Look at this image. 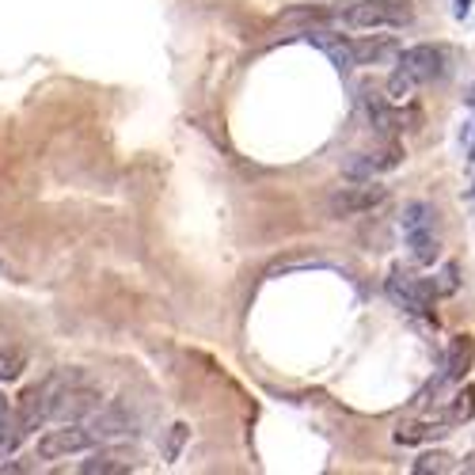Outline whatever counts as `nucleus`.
I'll use <instances>...</instances> for the list:
<instances>
[{
    "label": "nucleus",
    "instance_id": "6",
    "mask_svg": "<svg viewBox=\"0 0 475 475\" xmlns=\"http://www.w3.org/2000/svg\"><path fill=\"white\" fill-rule=\"evenodd\" d=\"M434 285L430 282H422V278H411V274H403V270H392L388 274V297H392L403 312H411V316H430L434 309Z\"/></svg>",
    "mask_w": 475,
    "mask_h": 475
},
{
    "label": "nucleus",
    "instance_id": "4",
    "mask_svg": "<svg viewBox=\"0 0 475 475\" xmlns=\"http://www.w3.org/2000/svg\"><path fill=\"white\" fill-rule=\"evenodd\" d=\"M388 202V186L372 183V179H358L350 186H338L331 194V217H362L369 210H377Z\"/></svg>",
    "mask_w": 475,
    "mask_h": 475
},
{
    "label": "nucleus",
    "instance_id": "8",
    "mask_svg": "<svg viewBox=\"0 0 475 475\" xmlns=\"http://www.w3.org/2000/svg\"><path fill=\"white\" fill-rule=\"evenodd\" d=\"M399 164H403V148L384 145V148H372V152H354L346 160V175L350 179H377L384 172H396Z\"/></svg>",
    "mask_w": 475,
    "mask_h": 475
},
{
    "label": "nucleus",
    "instance_id": "13",
    "mask_svg": "<svg viewBox=\"0 0 475 475\" xmlns=\"http://www.w3.org/2000/svg\"><path fill=\"white\" fill-rule=\"evenodd\" d=\"M309 42H316L324 54L338 65V69H354V54H350V39L331 35V31H309Z\"/></svg>",
    "mask_w": 475,
    "mask_h": 475
},
{
    "label": "nucleus",
    "instance_id": "11",
    "mask_svg": "<svg viewBox=\"0 0 475 475\" xmlns=\"http://www.w3.org/2000/svg\"><path fill=\"white\" fill-rule=\"evenodd\" d=\"M365 107H369V118H372V126H377L381 133H396V130H407V122H418V111L388 107L381 95H365Z\"/></svg>",
    "mask_w": 475,
    "mask_h": 475
},
{
    "label": "nucleus",
    "instance_id": "14",
    "mask_svg": "<svg viewBox=\"0 0 475 475\" xmlns=\"http://www.w3.org/2000/svg\"><path fill=\"white\" fill-rule=\"evenodd\" d=\"M84 475H126L133 471V464L126 461V456H118V453H95L92 461H84L80 464Z\"/></svg>",
    "mask_w": 475,
    "mask_h": 475
},
{
    "label": "nucleus",
    "instance_id": "5",
    "mask_svg": "<svg viewBox=\"0 0 475 475\" xmlns=\"http://www.w3.org/2000/svg\"><path fill=\"white\" fill-rule=\"evenodd\" d=\"M396 69L407 76L418 88V84H430L437 76H445V49L441 46H430V42H422V46H407L399 49V58H396Z\"/></svg>",
    "mask_w": 475,
    "mask_h": 475
},
{
    "label": "nucleus",
    "instance_id": "9",
    "mask_svg": "<svg viewBox=\"0 0 475 475\" xmlns=\"http://www.w3.org/2000/svg\"><path fill=\"white\" fill-rule=\"evenodd\" d=\"M475 365V338L471 335H456L449 350H445V381L449 384H461Z\"/></svg>",
    "mask_w": 475,
    "mask_h": 475
},
{
    "label": "nucleus",
    "instance_id": "12",
    "mask_svg": "<svg viewBox=\"0 0 475 475\" xmlns=\"http://www.w3.org/2000/svg\"><path fill=\"white\" fill-rule=\"evenodd\" d=\"M92 434L95 437H122V434H133V418L122 411V407H99V411L92 415Z\"/></svg>",
    "mask_w": 475,
    "mask_h": 475
},
{
    "label": "nucleus",
    "instance_id": "15",
    "mask_svg": "<svg viewBox=\"0 0 475 475\" xmlns=\"http://www.w3.org/2000/svg\"><path fill=\"white\" fill-rule=\"evenodd\" d=\"M453 422H415V426H399L396 430V441L399 445H415V441H430V437H445Z\"/></svg>",
    "mask_w": 475,
    "mask_h": 475
},
{
    "label": "nucleus",
    "instance_id": "7",
    "mask_svg": "<svg viewBox=\"0 0 475 475\" xmlns=\"http://www.w3.org/2000/svg\"><path fill=\"white\" fill-rule=\"evenodd\" d=\"M99 407H103V396H99L95 388L73 381V384H65L58 392L49 418H54V422H84V418H92Z\"/></svg>",
    "mask_w": 475,
    "mask_h": 475
},
{
    "label": "nucleus",
    "instance_id": "16",
    "mask_svg": "<svg viewBox=\"0 0 475 475\" xmlns=\"http://www.w3.org/2000/svg\"><path fill=\"white\" fill-rule=\"evenodd\" d=\"M471 415H475V388H471V384H464L461 392L453 396V403H449V415H445V418L453 422V426H461V422H468Z\"/></svg>",
    "mask_w": 475,
    "mask_h": 475
},
{
    "label": "nucleus",
    "instance_id": "18",
    "mask_svg": "<svg viewBox=\"0 0 475 475\" xmlns=\"http://www.w3.org/2000/svg\"><path fill=\"white\" fill-rule=\"evenodd\" d=\"M23 369H27L23 350H0V381H20Z\"/></svg>",
    "mask_w": 475,
    "mask_h": 475
},
{
    "label": "nucleus",
    "instance_id": "3",
    "mask_svg": "<svg viewBox=\"0 0 475 475\" xmlns=\"http://www.w3.org/2000/svg\"><path fill=\"white\" fill-rule=\"evenodd\" d=\"M95 434L92 426H80V422H61L58 430H46L35 445L39 461H61V456H73V453H88L95 445Z\"/></svg>",
    "mask_w": 475,
    "mask_h": 475
},
{
    "label": "nucleus",
    "instance_id": "19",
    "mask_svg": "<svg viewBox=\"0 0 475 475\" xmlns=\"http://www.w3.org/2000/svg\"><path fill=\"white\" fill-rule=\"evenodd\" d=\"M183 437H186V426H175V437H172V449H167V456H179V445H183Z\"/></svg>",
    "mask_w": 475,
    "mask_h": 475
},
{
    "label": "nucleus",
    "instance_id": "1",
    "mask_svg": "<svg viewBox=\"0 0 475 475\" xmlns=\"http://www.w3.org/2000/svg\"><path fill=\"white\" fill-rule=\"evenodd\" d=\"M415 8L407 0H350V8L338 12V27L346 31H396L411 27Z\"/></svg>",
    "mask_w": 475,
    "mask_h": 475
},
{
    "label": "nucleus",
    "instance_id": "2",
    "mask_svg": "<svg viewBox=\"0 0 475 475\" xmlns=\"http://www.w3.org/2000/svg\"><path fill=\"white\" fill-rule=\"evenodd\" d=\"M399 229H403V244L411 251V259L418 266H434L441 255V240H437V210L430 202H407Z\"/></svg>",
    "mask_w": 475,
    "mask_h": 475
},
{
    "label": "nucleus",
    "instance_id": "20",
    "mask_svg": "<svg viewBox=\"0 0 475 475\" xmlns=\"http://www.w3.org/2000/svg\"><path fill=\"white\" fill-rule=\"evenodd\" d=\"M8 415H12V403H8V399H4V396H0V422H4V418H8Z\"/></svg>",
    "mask_w": 475,
    "mask_h": 475
},
{
    "label": "nucleus",
    "instance_id": "10",
    "mask_svg": "<svg viewBox=\"0 0 475 475\" xmlns=\"http://www.w3.org/2000/svg\"><path fill=\"white\" fill-rule=\"evenodd\" d=\"M350 54H354V69L358 65H384L399 58V46L384 35H372V39H350Z\"/></svg>",
    "mask_w": 475,
    "mask_h": 475
},
{
    "label": "nucleus",
    "instance_id": "22",
    "mask_svg": "<svg viewBox=\"0 0 475 475\" xmlns=\"http://www.w3.org/2000/svg\"><path fill=\"white\" fill-rule=\"evenodd\" d=\"M468 103L475 107V84H471V92H468Z\"/></svg>",
    "mask_w": 475,
    "mask_h": 475
},
{
    "label": "nucleus",
    "instance_id": "17",
    "mask_svg": "<svg viewBox=\"0 0 475 475\" xmlns=\"http://www.w3.org/2000/svg\"><path fill=\"white\" fill-rule=\"evenodd\" d=\"M453 468H456V464H453V456H449V453H422L418 461L411 464L415 475H430V471L441 475V471H453Z\"/></svg>",
    "mask_w": 475,
    "mask_h": 475
},
{
    "label": "nucleus",
    "instance_id": "21",
    "mask_svg": "<svg viewBox=\"0 0 475 475\" xmlns=\"http://www.w3.org/2000/svg\"><path fill=\"white\" fill-rule=\"evenodd\" d=\"M461 471H468V475L475 471V456H464V464H461Z\"/></svg>",
    "mask_w": 475,
    "mask_h": 475
}]
</instances>
